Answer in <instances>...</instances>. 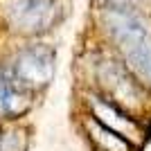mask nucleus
<instances>
[{"label":"nucleus","instance_id":"f03ea898","mask_svg":"<svg viewBox=\"0 0 151 151\" xmlns=\"http://www.w3.org/2000/svg\"><path fill=\"white\" fill-rule=\"evenodd\" d=\"M97 25L106 45L151 90V27L145 14L97 5Z\"/></svg>","mask_w":151,"mask_h":151},{"label":"nucleus","instance_id":"0eeeda50","mask_svg":"<svg viewBox=\"0 0 151 151\" xmlns=\"http://www.w3.org/2000/svg\"><path fill=\"white\" fill-rule=\"evenodd\" d=\"M81 129L93 151H142L126 138H122L120 133H115L106 126H101L99 122H95L86 113H81Z\"/></svg>","mask_w":151,"mask_h":151},{"label":"nucleus","instance_id":"423d86ee","mask_svg":"<svg viewBox=\"0 0 151 151\" xmlns=\"http://www.w3.org/2000/svg\"><path fill=\"white\" fill-rule=\"evenodd\" d=\"M32 97L16 79L7 63H0V115L5 120H18L32 108Z\"/></svg>","mask_w":151,"mask_h":151},{"label":"nucleus","instance_id":"20e7f679","mask_svg":"<svg viewBox=\"0 0 151 151\" xmlns=\"http://www.w3.org/2000/svg\"><path fill=\"white\" fill-rule=\"evenodd\" d=\"M81 113L90 115L95 122H99L101 126H106L111 131L120 133L122 138H126L129 142L142 149L149 142L151 124L147 120H140L133 113H129L126 108H122L120 104H115L113 99L104 97L97 90L86 88L81 93Z\"/></svg>","mask_w":151,"mask_h":151},{"label":"nucleus","instance_id":"7ed1b4c3","mask_svg":"<svg viewBox=\"0 0 151 151\" xmlns=\"http://www.w3.org/2000/svg\"><path fill=\"white\" fill-rule=\"evenodd\" d=\"M68 0H7L5 25L20 36H43L65 20Z\"/></svg>","mask_w":151,"mask_h":151},{"label":"nucleus","instance_id":"f257e3e1","mask_svg":"<svg viewBox=\"0 0 151 151\" xmlns=\"http://www.w3.org/2000/svg\"><path fill=\"white\" fill-rule=\"evenodd\" d=\"M86 70H88L86 88L97 90L135 117L151 122V90L106 43L88 52Z\"/></svg>","mask_w":151,"mask_h":151},{"label":"nucleus","instance_id":"6e6552de","mask_svg":"<svg viewBox=\"0 0 151 151\" xmlns=\"http://www.w3.org/2000/svg\"><path fill=\"white\" fill-rule=\"evenodd\" d=\"M0 151H27V135L23 129L0 126Z\"/></svg>","mask_w":151,"mask_h":151},{"label":"nucleus","instance_id":"39448f33","mask_svg":"<svg viewBox=\"0 0 151 151\" xmlns=\"http://www.w3.org/2000/svg\"><path fill=\"white\" fill-rule=\"evenodd\" d=\"M14 79L32 95L43 93L52 81L57 72V50L47 43L34 41L23 45L9 63Z\"/></svg>","mask_w":151,"mask_h":151},{"label":"nucleus","instance_id":"1a4fd4ad","mask_svg":"<svg viewBox=\"0 0 151 151\" xmlns=\"http://www.w3.org/2000/svg\"><path fill=\"white\" fill-rule=\"evenodd\" d=\"M97 5H101V7H117V9H133V12L142 14V7L147 5V0H97Z\"/></svg>","mask_w":151,"mask_h":151}]
</instances>
